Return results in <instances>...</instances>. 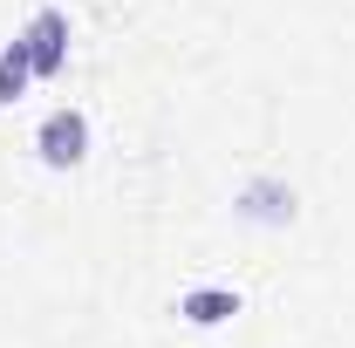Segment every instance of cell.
Instances as JSON below:
<instances>
[{"label":"cell","instance_id":"cell-1","mask_svg":"<svg viewBox=\"0 0 355 348\" xmlns=\"http://www.w3.org/2000/svg\"><path fill=\"white\" fill-rule=\"evenodd\" d=\"M35 150H42L48 171H76L89 157V116L83 110H48L42 130H35Z\"/></svg>","mask_w":355,"mask_h":348},{"label":"cell","instance_id":"cell-2","mask_svg":"<svg viewBox=\"0 0 355 348\" xmlns=\"http://www.w3.org/2000/svg\"><path fill=\"white\" fill-rule=\"evenodd\" d=\"M21 42L35 55V76H62V62H69V14H62V7H42Z\"/></svg>","mask_w":355,"mask_h":348},{"label":"cell","instance_id":"cell-3","mask_svg":"<svg viewBox=\"0 0 355 348\" xmlns=\"http://www.w3.org/2000/svg\"><path fill=\"white\" fill-rule=\"evenodd\" d=\"M178 314H184L191 328H219V321L239 314V294H232V287H191V294L178 301Z\"/></svg>","mask_w":355,"mask_h":348},{"label":"cell","instance_id":"cell-4","mask_svg":"<svg viewBox=\"0 0 355 348\" xmlns=\"http://www.w3.org/2000/svg\"><path fill=\"white\" fill-rule=\"evenodd\" d=\"M28 82H35V55H28V42L14 35V42L0 48V103H21Z\"/></svg>","mask_w":355,"mask_h":348}]
</instances>
